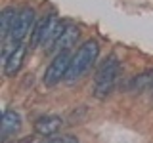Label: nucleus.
Instances as JSON below:
<instances>
[{"label":"nucleus","instance_id":"f257e3e1","mask_svg":"<svg viewBox=\"0 0 153 143\" xmlns=\"http://www.w3.org/2000/svg\"><path fill=\"white\" fill-rule=\"evenodd\" d=\"M98 55H100V44L96 40H86L84 44L76 50L73 59H71V65H69L65 80L69 84L76 82L84 73H88V69L94 65V61L98 59Z\"/></svg>","mask_w":153,"mask_h":143},{"label":"nucleus","instance_id":"f03ea898","mask_svg":"<svg viewBox=\"0 0 153 143\" xmlns=\"http://www.w3.org/2000/svg\"><path fill=\"white\" fill-rule=\"evenodd\" d=\"M117 74H119V61H117V57L111 55L102 63V67L98 69L96 78H94V95L98 99H103L111 94L115 80H117Z\"/></svg>","mask_w":153,"mask_h":143},{"label":"nucleus","instance_id":"7ed1b4c3","mask_svg":"<svg viewBox=\"0 0 153 143\" xmlns=\"http://www.w3.org/2000/svg\"><path fill=\"white\" fill-rule=\"evenodd\" d=\"M71 59H73V55H71L69 50L57 52L56 57L50 61V65H48V69H46V73H44V78H42V82H44L46 86H56L59 80H63L65 76H67V71H69Z\"/></svg>","mask_w":153,"mask_h":143},{"label":"nucleus","instance_id":"20e7f679","mask_svg":"<svg viewBox=\"0 0 153 143\" xmlns=\"http://www.w3.org/2000/svg\"><path fill=\"white\" fill-rule=\"evenodd\" d=\"M33 23H35V10L33 8H23L21 12H17L16 19H13V25H12V31H10V40L19 44L23 40L29 31H33Z\"/></svg>","mask_w":153,"mask_h":143},{"label":"nucleus","instance_id":"39448f33","mask_svg":"<svg viewBox=\"0 0 153 143\" xmlns=\"http://www.w3.org/2000/svg\"><path fill=\"white\" fill-rule=\"evenodd\" d=\"M21 130V114L16 111H4L2 114V126H0V136L6 141L10 136H16Z\"/></svg>","mask_w":153,"mask_h":143},{"label":"nucleus","instance_id":"423d86ee","mask_svg":"<svg viewBox=\"0 0 153 143\" xmlns=\"http://www.w3.org/2000/svg\"><path fill=\"white\" fill-rule=\"evenodd\" d=\"M25 54H27V48L23 44H17L12 50V54L8 55L6 63H4V74L6 76H16L21 69L23 61H25Z\"/></svg>","mask_w":153,"mask_h":143},{"label":"nucleus","instance_id":"0eeeda50","mask_svg":"<svg viewBox=\"0 0 153 143\" xmlns=\"http://www.w3.org/2000/svg\"><path fill=\"white\" fill-rule=\"evenodd\" d=\"M63 23L59 21L57 15H50L46 17V27H44V32H42V46H54V42L59 38V35L63 32Z\"/></svg>","mask_w":153,"mask_h":143},{"label":"nucleus","instance_id":"6e6552de","mask_svg":"<svg viewBox=\"0 0 153 143\" xmlns=\"http://www.w3.org/2000/svg\"><path fill=\"white\" fill-rule=\"evenodd\" d=\"M79 35H80V31H79V27H75V25H67L63 29V32L59 35V38L54 42V46L50 48V50H56V52H63V50H69L71 46H75L76 44V40H79Z\"/></svg>","mask_w":153,"mask_h":143},{"label":"nucleus","instance_id":"1a4fd4ad","mask_svg":"<svg viewBox=\"0 0 153 143\" xmlns=\"http://www.w3.org/2000/svg\"><path fill=\"white\" fill-rule=\"evenodd\" d=\"M61 128V118L59 116H42L35 122V132L38 136L50 137Z\"/></svg>","mask_w":153,"mask_h":143},{"label":"nucleus","instance_id":"9d476101","mask_svg":"<svg viewBox=\"0 0 153 143\" xmlns=\"http://www.w3.org/2000/svg\"><path fill=\"white\" fill-rule=\"evenodd\" d=\"M153 88V69H147L143 73L136 74L130 82V90L132 92H146V90Z\"/></svg>","mask_w":153,"mask_h":143},{"label":"nucleus","instance_id":"9b49d317","mask_svg":"<svg viewBox=\"0 0 153 143\" xmlns=\"http://www.w3.org/2000/svg\"><path fill=\"white\" fill-rule=\"evenodd\" d=\"M16 10L13 8H6L0 15V29H2V36H8L10 31H12V25H13V19H16Z\"/></svg>","mask_w":153,"mask_h":143},{"label":"nucleus","instance_id":"f8f14e48","mask_svg":"<svg viewBox=\"0 0 153 143\" xmlns=\"http://www.w3.org/2000/svg\"><path fill=\"white\" fill-rule=\"evenodd\" d=\"M46 143H79L75 136H56V137H48Z\"/></svg>","mask_w":153,"mask_h":143}]
</instances>
